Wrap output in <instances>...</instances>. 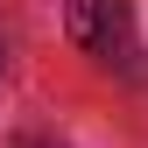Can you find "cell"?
Instances as JSON below:
<instances>
[{
  "label": "cell",
  "mask_w": 148,
  "mask_h": 148,
  "mask_svg": "<svg viewBox=\"0 0 148 148\" xmlns=\"http://www.w3.org/2000/svg\"><path fill=\"white\" fill-rule=\"evenodd\" d=\"M71 42L92 57H113L127 42V0H71Z\"/></svg>",
  "instance_id": "1"
}]
</instances>
